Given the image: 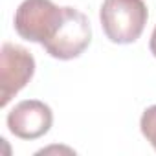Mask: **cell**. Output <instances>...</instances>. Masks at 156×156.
I'll use <instances>...</instances> for the list:
<instances>
[{"instance_id": "obj_6", "label": "cell", "mask_w": 156, "mask_h": 156, "mask_svg": "<svg viewBox=\"0 0 156 156\" xmlns=\"http://www.w3.org/2000/svg\"><path fill=\"white\" fill-rule=\"evenodd\" d=\"M140 129H141V134L147 138V141L156 151V105L145 108L140 119Z\"/></svg>"}, {"instance_id": "obj_7", "label": "cell", "mask_w": 156, "mask_h": 156, "mask_svg": "<svg viewBox=\"0 0 156 156\" xmlns=\"http://www.w3.org/2000/svg\"><path fill=\"white\" fill-rule=\"evenodd\" d=\"M149 48H151V53L156 57V26H154V31L151 35V42H149Z\"/></svg>"}, {"instance_id": "obj_2", "label": "cell", "mask_w": 156, "mask_h": 156, "mask_svg": "<svg viewBox=\"0 0 156 156\" xmlns=\"http://www.w3.org/2000/svg\"><path fill=\"white\" fill-rule=\"evenodd\" d=\"M64 17V8L51 0H24L15 11V31L30 42L48 44L57 33Z\"/></svg>"}, {"instance_id": "obj_1", "label": "cell", "mask_w": 156, "mask_h": 156, "mask_svg": "<svg viewBox=\"0 0 156 156\" xmlns=\"http://www.w3.org/2000/svg\"><path fill=\"white\" fill-rule=\"evenodd\" d=\"M147 6L143 0H103L99 20L108 41L130 44L140 39L147 24Z\"/></svg>"}, {"instance_id": "obj_3", "label": "cell", "mask_w": 156, "mask_h": 156, "mask_svg": "<svg viewBox=\"0 0 156 156\" xmlns=\"http://www.w3.org/2000/svg\"><path fill=\"white\" fill-rule=\"evenodd\" d=\"M90 41H92V28L87 15L75 8L66 6L62 22L53 39L48 44H44V50L53 59L70 61L79 57L88 48Z\"/></svg>"}, {"instance_id": "obj_4", "label": "cell", "mask_w": 156, "mask_h": 156, "mask_svg": "<svg viewBox=\"0 0 156 156\" xmlns=\"http://www.w3.org/2000/svg\"><path fill=\"white\" fill-rule=\"evenodd\" d=\"M35 73L33 55L13 42H4L0 50V107H6Z\"/></svg>"}, {"instance_id": "obj_5", "label": "cell", "mask_w": 156, "mask_h": 156, "mask_svg": "<svg viewBox=\"0 0 156 156\" xmlns=\"http://www.w3.org/2000/svg\"><path fill=\"white\" fill-rule=\"evenodd\" d=\"M51 108L39 99L20 101L8 114V129L20 140H37L44 136L51 129Z\"/></svg>"}]
</instances>
